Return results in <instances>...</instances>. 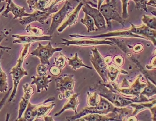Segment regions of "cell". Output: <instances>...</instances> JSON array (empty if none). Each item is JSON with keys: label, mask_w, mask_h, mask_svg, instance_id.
<instances>
[{"label": "cell", "mask_w": 156, "mask_h": 121, "mask_svg": "<svg viewBox=\"0 0 156 121\" xmlns=\"http://www.w3.org/2000/svg\"><path fill=\"white\" fill-rule=\"evenodd\" d=\"M147 5H150L151 6L156 7V0H150L148 2H147Z\"/></svg>", "instance_id": "49"}, {"label": "cell", "mask_w": 156, "mask_h": 121, "mask_svg": "<svg viewBox=\"0 0 156 121\" xmlns=\"http://www.w3.org/2000/svg\"><path fill=\"white\" fill-rule=\"evenodd\" d=\"M83 4L84 3L83 2H80L76 7L71 13L68 15V16L66 17V19L65 20L64 23L61 25V27L58 28L57 31L59 33L63 32L67 27H71L73 24L76 23L77 20L78 18L80 10L81 9V7L83 6Z\"/></svg>", "instance_id": "17"}, {"label": "cell", "mask_w": 156, "mask_h": 121, "mask_svg": "<svg viewBox=\"0 0 156 121\" xmlns=\"http://www.w3.org/2000/svg\"><path fill=\"white\" fill-rule=\"evenodd\" d=\"M131 27L130 30L131 33L144 37L147 40H151L154 46H156V30L149 28L146 25H142L140 27H136L134 24L130 23Z\"/></svg>", "instance_id": "14"}, {"label": "cell", "mask_w": 156, "mask_h": 121, "mask_svg": "<svg viewBox=\"0 0 156 121\" xmlns=\"http://www.w3.org/2000/svg\"><path fill=\"white\" fill-rule=\"evenodd\" d=\"M105 0H98V9H99L100 8V7L102 5V4L103 3V2H104Z\"/></svg>", "instance_id": "50"}, {"label": "cell", "mask_w": 156, "mask_h": 121, "mask_svg": "<svg viewBox=\"0 0 156 121\" xmlns=\"http://www.w3.org/2000/svg\"><path fill=\"white\" fill-rule=\"evenodd\" d=\"M118 0H106V3L100 7V12L105 18L107 28L111 29V21L115 20L124 27L125 19L120 16L116 8Z\"/></svg>", "instance_id": "4"}, {"label": "cell", "mask_w": 156, "mask_h": 121, "mask_svg": "<svg viewBox=\"0 0 156 121\" xmlns=\"http://www.w3.org/2000/svg\"><path fill=\"white\" fill-rule=\"evenodd\" d=\"M48 68L45 66V65L43 64H40L37 66V72L39 76H44L47 75Z\"/></svg>", "instance_id": "38"}, {"label": "cell", "mask_w": 156, "mask_h": 121, "mask_svg": "<svg viewBox=\"0 0 156 121\" xmlns=\"http://www.w3.org/2000/svg\"><path fill=\"white\" fill-rule=\"evenodd\" d=\"M4 0H0V2H2V1H4Z\"/></svg>", "instance_id": "54"}, {"label": "cell", "mask_w": 156, "mask_h": 121, "mask_svg": "<svg viewBox=\"0 0 156 121\" xmlns=\"http://www.w3.org/2000/svg\"><path fill=\"white\" fill-rule=\"evenodd\" d=\"M62 50V48H54L50 41L46 45H43L39 43L38 47L30 53V55L32 56L38 57L40 59L41 64L50 65V58L55 52H60Z\"/></svg>", "instance_id": "8"}, {"label": "cell", "mask_w": 156, "mask_h": 121, "mask_svg": "<svg viewBox=\"0 0 156 121\" xmlns=\"http://www.w3.org/2000/svg\"><path fill=\"white\" fill-rule=\"evenodd\" d=\"M62 70L60 68H58L56 66H51L50 69V72L51 75H53L55 77L59 76L62 73Z\"/></svg>", "instance_id": "40"}, {"label": "cell", "mask_w": 156, "mask_h": 121, "mask_svg": "<svg viewBox=\"0 0 156 121\" xmlns=\"http://www.w3.org/2000/svg\"><path fill=\"white\" fill-rule=\"evenodd\" d=\"M56 89L60 91L62 94L59 95V98L62 100L63 98L68 99L74 94L73 89L74 87L75 80L73 75L63 74L59 75L55 80Z\"/></svg>", "instance_id": "5"}, {"label": "cell", "mask_w": 156, "mask_h": 121, "mask_svg": "<svg viewBox=\"0 0 156 121\" xmlns=\"http://www.w3.org/2000/svg\"><path fill=\"white\" fill-rule=\"evenodd\" d=\"M25 30L27 33H30L35 36H42V35L44 34V32L42 28L38 27H32L30 24H28L26 27Z\"/></svg>", "instance_id": "34"}, {"label": "cell", "mask_w": 156, "mask_h": 121, "mask_svg": "<svg viewBox=\"0 0 156 121\" xmlns=\"http://www.w3.org/2000/svg\"><path fill=\"white\" fill-rule=\"evenodd\" d=\"M150 110H151V114H152V116H153V118H152L153 121H156V105L154 106L152 108H151Z\"/></svg>", "instance_id": "46"}, {"label": "cell", "mask_w": 156, "mask_h": 121, "mask_svg": "<svg viewBox=\"0 0 156 121\" xmlns=\"http://www.w3.org/2000/svg\"><path fill=\"white\" fill-rule=\"evenodd\" d=\"M24 91V95L21 98V100L19 103V115L18 119L16 121H18L19 119L21 118L24 112L27 107L29 101L32 95L34 93V89L33 87L26 83L23 86Z\"/></svg>", "instance_id": "15"}, {"label": "cell", "mask_w": 156, "mask_h": 121, "mask_svg": "<svg viewBox=\"0 0 156 121\" xmlns=\"http://www.w3.org/2000/svg\"><path fill=\"white\" fill-rule=\"evenodd\" d=\"M87 94V103L88 106L90 107H95L97 106L100 101L99 96L98 93L95 91L91 93L90 92L88 91Z\"/></svg>", "instance_id": "31"}, {"label": "cell", "mask_w": 156, "mask_h": 121, "mask_svg": "<svg viewBox=\"0 0 156 121\" xmlns=\"http://www.w3.org/2000/svg\"><path fill=\"white\" fill-rule=\"evenodd\" d=\"M91 58L90 59V62H91L94 68L98 73L101 79L104 81V84H108L110 83L109 80L107 75V66L105 62L104 58L101 56L100 52L96 48L92 49Z\"/></svg>", "instance_id": "7"}, {"label": "cell", "mask_w": 156, "mask_h": 121, "mask_svg": "<svg viewBox=\"0 0 156 121\" xmlns=\"http://www.w3.org/2000/svg\"><path fill=\"white\" fill-rule=\"evenodd\" d=\"M39 0H27V3L28 4V7L30 9V10H33V7L35 5V3ZM50 3L51 0H46Z\"/></svg>", "instance_id": "43"}, {"label": "cell", "mask_w": 156, "mask_h": 121, "mask_svg": "<svg viewBox=\"0 0 156 121\" xmlns=\"http://www.w3.org/2000/svg\"><path fill=\"white\" fill-rule=\"evenodd\" d=\"M136 4V9L137 10H143L147 12V3L150 0H133Z\"/></svg>", "instance_id": "36"}, {"label": "cell", "mask_w": 156, "mask_h": 121, "mask_svg": "<svg viewBox=\"0 0 156 121\" xmlns=\"http://www.w3.org/2000/svg\"><path fill=\"white\" fill-rule=\"evenodd\" d=\"M54 59H55L56 66H58V68H60L61 70H62L66 63V60H67L66 57L62 54L60 53L59 56L54 58Z\"/></svg>", "instance_id": "35"}, {"label": "cell", "mask_w": 156, "mask_h": 121, "mask_svg": "<svg viewBox=\"0 0 156 121\" xmlns=\"http://www.w3.org/2000/svg\"><path fill=\"white\" fill-rule=\"evenodd\" d=\"M64 1H66V0H54L53 2V3H51V5L55 6V5H58L59 4L61 3L62 2H63Z\"/></svg>", "instance_id": "48"}, {"label": "cell", "mask_w": 156, "mask_h": 121, "mask_svg": "<svg viewBox=\"0 0 156 121\" xmlns=\"http://www.w3.org/2000/svg\"><path fill=\"white\" fill-rule=\"evenodd\" d=\"M156 94V86L153 85V84L147 78V85L142 91L140 94L143 95L150 98L153 95H155Z\"/></svg>", "instance_id": "29"}, {"label": "cell", "mask_w": 156, "mask_h": 121, "mask_svg": "<svg viewBox=\"0 0 156 121\" xmlns=\"http://www.w3.org/2000/svg\"><path fill=\"white\" fill-rule=\"evenodd\" d=\"M142 21L143 23L145 24V25H146L149 28L153 30H156V18L155 16L151 17L146 15H143Z\"/></svg>", "instance_id": "32"}, {"label": "cell", "mask_w": 156, "mask_h": 121, "mask_svg": "<svg viewBox=\"0 0 156 121\" xmlns=\"http://www.w3.org/2000/svg\"><path fill=\"white\" fill-rule=\"evenodd\" d=\"M75 1L77 3H80V2H83V3H85L87 1V0H75ZM92 1H93V2H95V3L97 2L96 0H92Z\"/></svg>", "instance_id": "51"}, {"label": "cell", "mask_w": 156, "mask_h": 121, "mask_svg": "<svg viewBox=\"0 0 156 121\" xmlns=\"http://www.w3.org/2000/svg\"><path fill=\"white\" fill-rule=\"evenodd\" d=\"M6 1L7 2V4L6 8H8L9 6L10 5V3L12 1V0H6Z\"/></svg>", "instance_id": "52"}, {"label": "cell", "mask_w": 156, "mask_h": 121, "mask_svg": "<svg viewBox=\"0 0 156 121\" xmlns=\"http://www.w3.org/2000/svg\"><path fill=\"white\" fill-rule=\"evenodd\" d=\"M76 121H115L118 119L115 118L101 115L98 113L88 114L81 118L78 119Z\"/></svg>", "instance_id": "25"}, {"label": "cell", "mask_w": 156, "mask_h": 121, "mask_svg": "<svg viewBox=\"0 0 156 121\" xmlns=\"http://www.w3.org/2000/svg\"><path fill=\"white\" fill-rule=\"evenodd\" d=\"M81 9L85 13H86L92 18L94 21L95 25L98 30H105L107 28L105 18L99 9L91 6L87 3H84Z\"/></svg>", "instance_id": "11"}, {"label": "cell", "mask_w": 156, "mask_h": 121, "mask_svg": "<svg viewBox=\"0 0 156 121\" xmlns=\"http://www.w3.org/2000/svg\"><path fill=\"white\" fill-rule=\"evenodd\" d=\"M133 110L126 107H115L112 112V118L118 119V121H127L128 118L131 116Z\"/></svg>", "instance_id": "22"}, {"label": "cell", "mask_w": 156, "mask_h": 121, "mask_svg": "<svg viewBox=\"0 0 156 121\" xmlns=\"http://www.w3.org/2000/svg\"><path fill=\"white\" fill-rule=\"evenodd\" d=\"M46 101L40 104L36 105L34 108L35 115V121H37L40 118H44L47 116L51 111V109L55 106V104L52 103L51 104H46Z\"/></svg>", "instance_id": "21"}, {"label": "cell", "mask_w": 156, "mask_h": 121, "mask_svg": "<svg viewBox=\"0 0 156 121\" xmlns=\"http://www.w3.org/2000/svg\"><path fill=\"white\" fill-rule=\"evenodd\" d=\"M6 37V36L5 34L3 32H0V43L2 42L3 39L5 37ZM0 48H4L5 50H6V49L10 50V49H11V48H7V47H0Z\"/></svg>", "instance_id": "45"}, {"label": "cell", "mask_w": 156, "mask_h": 121, "mask_svg": "<svg viewBox=\"0 0 156 121\" xmlns=\"http://www.w3.org/2000/svg\"><path fill=\"white\" fill-rule=\"evenodd\" d=\"M113 62L116 66L120 67L124 64V59L122 55H116L113 58Z\"/></svg>", "instance_id": "39"}, {"label": "cell", "mask_w": 156, "mask_h": 121, "mask_svg": "<svg viewBox=\"0 0 156 121\" xmlns=\"http://www.w3.org/2000/svg\"><path fill=\"white\" fill-rule=\"evenodd\" d=\"M70 37L73 38H88V39H95L98 38H106V37H124V38H138L145 39L147 40V39L143 36H141L140 35H136L133 33L130 32L129 30H118L113 32H109L107 33L101 34V35H96V36H85V35H78V34H74V35H69Z\"/></svg>", "instance_id": "12"}, {"label": "cell", "mask_w": 156, "mask_h": 121, "mask_svg": "<svg viewBox=\"0 0 156 121\" xmlns=\"http://www.w3.org/2000/svg\"><path fill=\"white\" fill-rule=\"evenodd\" d=\"M105 62L106 63L107 65H109L111 63V62L112 61V56H106L104 58Z\"/></svg>", "instance_id": "47"}, {"label": "cell", "mask_w": 156, "mask_h": 121, "mask_svg": "<svg viewBox=\"0 0 156 121\" xmlns=\"http://www.w3.org/2000/svg\"><path fill=\"white\" fill-rule=\"evenodd\" d=\"M144 49V47L143 45L141 43H138L136 44L133 47V51L135 53H138L140 52H142Z\"/></svg>", "instance_id": "41"}, {"label": "cell", "mask_w": 156, "mask_h": 121, "mask_svg": "<svg viewBox=\"0 0 156 121\" xmlns=\"http://www.w3.org/2000/svg\"><path fill=\"white\" fill-rule=\"evenodd\" d=\"M33 79L32 81V85H35L37 86V91L38 93H40L43 90L45 89L47 91H48V84L51 83L52 80L51 76L50 75H44V76H39L37 75V77H31Z\"/></svg>", "instance_id": "19"}, {"label": "cell", "mask_w": 156, "mask_h": 121, "mask_svg": "<svg viewBox=\"0 0 156 121\" xmlns=\"http://www.w3.org/2000/svg\"><path fill=\"white\" fill-rule=\"evenodd\" d=\"M12 89V88H10V89L9 90V91L7 92L6 94L5 95V96H4L3 98H2V100L0 101V110L2 109V107H3L4 105L5 104V101H6L7 98L9 97V94L10 93V91H11V90Z\"/></svg>", "instance_id": "42"}, {"label": "cell", "mask_w": 156, "mask_h": 121, "mask_svg": "<svg viewBox=\"0 0 156 121\" xmlns=\"http://www.w3.org/2000/svg\"><path fill=\"white\" fill-rule=\"evenodd\" d=\"M5 9V6L4 5H3V6H2V8L1 9H0V13H1L3 11L4 9Z\"/></svg>", "instance_id": "53"}, {"label": "cell", "mask_w": 156, "mask_h": 121, "mask_svg": "<svg viewBox=\"0 0 156 121\" xmlns=\"http://www.w3.org/2000/svg\"><path fill=\"white\" fill-rule=\"evenodd\" d=\"M128 74L127 72L124 70H122L119 66H116V65H108L107 66V75L109 80L110 83L111 84H116L117 78L119 74Z\"/></svg>", "instance_id": "23"}, {"label": "cell", "mask_w": 156, "mask_h": 121, "mask_svg": "<svg viewBox=\"0 0 156 121\" xmlns=\"http://www.w3.org/2000/svg\"><path fill=\"white\" fill-rule=\"evenodd\" d=\"M94 89L98 95L105 98L117 107H124L129 106L132 103L148 102L154 100L153 98L148 100L143 95L140 94L138 97L124 96L118 92L110 83L103 84L100 81Z\"/></svg>", "instance_id": "1"}, {"label": "cell", "mask_w": 156, "mask_h": 121, "mask_svg": "<svg viewBox=\"0 0 156 121\" xmlns=\"http://www.w3.org/2000/svg\"><path fill=\"white\" fill-rule=\"evenodd\" d=\"M12 37L16 38L17 39L13 41V43L19 44H27L32 42H36L40 41H51L52 36H27V35H12Z\"/></svg>", "instance_id": "16"}, {"label": "cell", "mask_w": 156, "mask_h": 121, "mask_svg": "<svg viewBox=\"0 0 156 121\" xmlns=\"http://www.w3.org/2000/svg\"><path fill=\"white\" fill-rule=\"evenodd\" d=\"M67 59L68 60L69 65L72 66V69L74 71H76L81 67L87 68L90 70L92 69L91 67L86 66L83 62V60L78 57V54L77 53H75L74 56H73L72 58H67Z\"/></svg>", "instance_id": "26"}, {"label": "cell", "mask_w": 156, "mask_h": 121, "mask_svg": "<svg viewBox=\"0 0 156 121\" xmlns=\"http://www.w3.org/2000/svg\"><path fill=\"white\" fill-rule=\"evenodd\" d=\"M80 21L81 23L83 24L86 27L88 33L98 30V29L95 28L94 21L92 18L86 13H85V18L81 19Z\"/></svg>", "instance_id": "28"}, {"label": "cell", "mask_w": 156, "mask_h": 121, "mask_svg": "<svg viewBox=\"0 0 156 121\" xmlns=\"http://www.w3.org/2000/svg\"><path fill=\"white\" fill-rule=\"evenodd\" d=\"M122 3V17L124 19L129 17V15L127 10L128 1L129 0H121Z\"/></svg>", "instance_id": "37"}, {"label": "cell", "mask_w": 156, "mask_h": 121, "mask_svg": "<svg viewBox=\"0 0 156 121\" xmlns=\"http://www.w3.org/2000/svg\"><path fill=\"white\" fill-rule=\"evenodd\" d=\"M36 105H33L29 102L27 108L24 111L23 117L19 119L18 121H35V115L34 112V108Z\"/></svg>", "instance_id": "27"}, {"label": "cell", "mask_w": 156, "mask_h": 121, "mask_svg": "<svg viewBox=\"0 0 156 121\" xmlns=\"http://www.w3.org/2000/svg\"><path fill=\"white\" fill-rule=\"evenodd\" d=\"M142 77V75H139L131 86H129L128 85V88L126 87L125 88L122 89L119 88L116 84H111L118 92H119L124 96L128 97H138L139 96L140 93L143 90V89L147 85V83L140 81Z\"/></svg>", "instance_id": "10"}, {"label": "cell", "mask_w": 156, "mask_h": 121, "mask_svg": "<svg viewBox=\"0 0 156 121\" xmlns=\"http://www.w3.org/2000/svg\"><path fill=\"white\" fill-rule=\"evenodd\" d=\"M73 9V6L68 1H66L65 4L60 10L52 15V21L47 32V35L51 36L55 32L58 26L62 23L64 19L68 16L69 14V12Z\"/></svg>", "instance_id": "9"}, {"label": "cell", "mask_w": 156, "mask_h": 121, "mask_svg": "<svg viewBox=\"0 0 156 121\" xmlns=\"http://www.w3.org/2000/svg\"><path fill=\"white\" fill-rule=\"evenodd\" d=\"M156 105V100L154 98V100L148 102H143V103H135V104H131L130 105V106L135 109V110L133 111L131 116H136L138 113L143 110L148 109H150Z\"/></svg>", "instance_id": "24"}, {"label": "cell", "mask_w": 156, "mask_h": 121, "mask_svg": "<svg viewBox=\"0 0 156 121\" xmlns=\"http://www.w3.org/2000/svg\"><path fill=\"white\" fill-rule=\"evenodd\" d=\"M50 3L46 0H39L38 1L35 3L33 7V9L40 10V11H45L48 9Z\"/></svg>", "instance_id": "33"}, {"label": "cell", "mask_w": 156, "mask_h": 121, "mask_svg": "<svg viewBox=\"0 0 156 121\" xmlns=\"http://www.w3.org/2000/svg\"><path fill=\"white\" fill-rule=\"evenodd\" d=\"M8 89L7 77L5 72L2 70L1 67V60H0V92L4 93L7 91Z\"/></svg>", "instance_id": "30"}, {"label": "cell", "mask_w": 156, "mask_h": 121, "mask_svg": "<svg viewBox=\"0 0 156 121\" xmlns=\"http://www.w3.org/2000/svg\"><path fill=\"white\" fill-rule=\"evenodd\" d=\"M100 100L97 106L95 107H87L73 116H67L66 119L68 121H76V119L88 114L98 113L100 115H107L112 112L115 106L112 103L106 98L100 96Z\"/></svg>", "instance_id": "3"}, {"label": "cell", "mask_w": 156, "mask_h": 121, "mask_svg": "<svg viewBox=\"0 0 156 121\" xmlns=\"http://www.w3.org/2000/svg\"><path fill=\"white\" fill-rule=\"evenodd\" d=\"M63 41L62 43H59V45H63L66 46H69L70 45H75L80 47H90V46H95L98 45L107 44L109 45H116L115 43L111 41L108 40H95L92 39H78V40H69L66 39H62Z\"/></svg>", "instance_id": "13"}, {"label": "cell", "mask_w": 156, "mask_h": 121, "mask_svg": "<svg viewBox=\"0 0 156 121\" xmlns=\"http://www.w3.org/2000/svg\"><path fill=\"white\" fill-rule=\"evenodd\" d=\"M9 12H12V13L14 15L13 19H17L18 18H22L23 17H28L30 16V13H27L25 12V8L21 7L18 5H16L12 1L10 3V5L8 8H6V10L3 13L4 17L7 18L9 17Z\"/></svg>", "instance_id": "18"}, {"label": "cell", "mask_w": 156, "mask_h": 121, "mask_svg": "<svg viewBox=\"0 0 156 121\" xmlns=\"http://www.w3.org/2000/svg\"><path fill=\"white\" fill-rule=\"evenodd\" d=\"M58 12V5L53 6L50 5L45 11L35 10L33 13H30L28 17H23L19 19V23L21 25H27L33 22H38L40 23H44L45 21L51 16L53 13Z\"/></svg>", "instance_id": "6"}, {"label": "cell", "mask_w": 156, "mask_h": 121, "mask_svg": "<svg viewBox=\"0 0 156 121\" xmlns=\"http://www.w3.org/2000/svg\"><path fill=\"white\" fill-rule=\"evenodd\" d=\"M80 95V93H74L72 95L70 98H68V100H67L66 103L64 105L62 109L60 111H59L58 112L56 113L54 115V116H59L60 115H62V112H63L66 110H73L75 111V115H76L77 113H78L77 111V107L80 104L77 98Z\"/></svg>", "instance_id": "20"}, {"label": "cell", "mask_w": 156, "mask_h": 121, "mask_svg": "<svg viewBox=\"0 0 156 121\" xmlns=\"http://www.w3.org/2000/svg\"><path fill=\"white\" fill-rule=\"evenodd\" d=\"M146 68L148 70H151L153 69H156V56H154V58L152 59L151 65H147Z\"/></svg>", "instance_id": "44"}, {"label": "cell", "mask_w": 156, "mask_h": 121, "mask_svg": "<svg viewBox=\"0 0 156 121\" xmlns=\"http://www.w3.org/2000/svg\"><path fill=\"white\" fill-rule=\"evenodd\" d=\"M30 43L24 44L23 48L22 50L20 57L17 60V64L10 70V74L12 75V77L14 86L12 94L10 95V98H9L8 101L9 103H11L14 98H15L17 93V88L19 84L20 83V80H21L23 77L27 76L28 75L27 72L25 71L23 68V63L24 59L30 53Z\"/></svg>", "instance_id": "2"}]
</instances>
